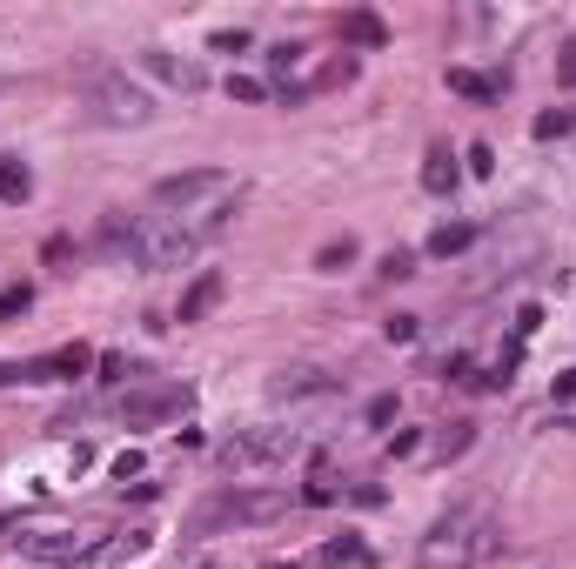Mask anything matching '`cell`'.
<instances>
[{"label":"cell","instance_id":"6da1fadb","mask_svg":"<svg viewBox=\"0 0 576 569\" xmlns=\"http://www.w3.org/2000/svg\"><path fill=\"white\" fill-rule=\"evenodd\" d=\"M235 201H242V181L235 175H222V168H188V175H168L155 188V215H168L175 228H188L195 241H208V235L228 228Z\"/></svg>","mask_w":576,"mask_h":569},{"label":"cell","instance_id":"7a4b0ae2","mask_svg":"<svg viewBox=\"0 0 576 569\" xmlns=\"http://www.w3.org/2000/svg\"><path fill=\"white\" fill-rule=\"evenodd\" d=\"M201 241L188 235V228H175L168 215H108L101 221V255H114V262H134L148 268V275H168V268H188L195 262Z\"/></svg>","mask_w":576,"mask_h":569},{"label":"cell","instance_id":"3957f363","mask_svg":"<svg viewBox=\"0 0 576 569\" xmlns=\"http://www.w3.org/2000/svg\"><path fill=\"white\" fill-rule=\"evenodd\" d=\"M496 543H503L496 516L483 503H463V509H449V516L429 523V536L416 543V569H476L496 556Z\"/></svg>","mask_w":576,"mask_h":569},{"label":"cell","instance_id":"277c9868","mask_svg":"<svg viewBox=\"0 0 576 569\" xmlns=\"http://www.w3.org/2000/svg\"><path fill=\"white\" fill-rule=\"evenodd\" d=\"M288 509H295L288 489H222L188 516V543H208L215 529H268V523H282Z\"/></svg>","mask_w":576,"mask_h":569},{"label":"cell","instance_id":"5b68a950","mask_svg":"<svg viewBox=\"0 0 576 569\" xmlns=\"http://www.w3.org/2000/svg\"><path fill=\"white\" fill-rule=\"evenodd\" d=\"M81 94H88L94 121H108V128H141V121L155 114V101L134 88L121 67H108V61H88V67H81Z\"/></svg>","mask_w":576,"mask_h":569},{"label":"cell","instance_id":"8992f818","mask_svg":"<svg viewBox=\"0 0 576 569\" xmlns=\"http://www.w3.org/2000/svg\"><path fill=\"white\" fill-rule=\"evenodd\" d=\"M309 442H302V429H242V436L222 442V469L228 476H275V469H288V462L302 456Z\"/></svg>","mask_w":576,"mask_h":569},{"label":"cell","instance_id":"52a82bcc","mask_svg":"<svg viewBox=\"0 0 576 569\" xmlns=\"http://www.w3.org/2000/svg\"><path fill=\"white\" fill-rule=\"evenodd\" d=\"M188 402H195V395L181 389V382L134 389V395H121V422H128V429H161V422H181V416H188Z\"/></svg>","mask_w":576,"mask_h":569},{"label":"cell","instance_id":"ba28073f","mask_svg":"<svg viewBox=\"0 0 576 569\" xmlns=\"http://www.w3.org/2000/svg\"><path fill=\"white\" fill-rule=\"evenodd\" d=\"M81 549H88V536H61V529H41V536H14V563L21 569H74L81 563Z\"/></svg>","mask_w":576,"mask_h":569},{"label":"cell","instance_id":"9c48e42d","mask_svg":"<svg viewBox=\"0 0 576 569\" xmlns=\"http://www.w3.org/2000/svg\"><path fill=\"white\" fill-rule=\"evenodd\" d=\"M148 529H121V536H108V543H94V549H81V563L74 569H128L134 556H148Z\"/></svg>","mask_w":576,"mask_h":569},{"label":"cell","instance_id":"30bf717a","mask_svg":"<svg viewBox=\"0 0 576 569\" xmlns=\"http://www.w3.org/2000/svg\"><path fill=\"white\" fill-rule=\"evenodd\" d=\"M141 67H148V74H161V81H168V88H181V94H195L201 81H208L195 61H181V54H168V47H148V54H141Z\"/></svg>","mask_w":576,"mask_h":569},{"label":"cell","instance_id":"8fae6325","mask_svg":"<svg viewBox=\"0 0 576 569\" xmlns=\"http://www.w3.org/2000/svg\"><path fill=\"white\" fill-rule=\"evenodd\" d=\"M329 389H335V375H322V369H282L268 382L275 402H302V395H329Z\"/></svg>","mask_w":576,"mask_h":569},{"label":"cell","instance_id":"7c38bea8","mask_svg":"<svg viewBox=\"0 0 576 569\" xmlns=\"http://www.w3.org/2000/svg\"><path fill=\"white\" fill-rule=\"evenodd\" d=\"M222 275H215V268H201L195 282H188V295H181V322H201V315H208V308L222 302Z\"/></svg>","mask_w":576,"mask_h":569},{"label":"cell","instance_id":"4fadbf2b","mask_svg":"<svg viewBox=\"0 0 576 569\" xmlns=\"http://www.w3.org/2000/svg\"><path fill=\"white\" fill-rule=\"evenodd\" d=\"M88 362H94V349H88V342H67V349L41 355V369H47V382H74V375H88Z\"/></svg>","mask_w":576,"mask_h":569},{"label":"cell","instance_id":"5bb4252c","mask_svg":"<svg viewBox=\"0 0 576 569\" xmlns=\"http://www.w3.org/2000/svg\"><path fill=\"white\" fill-rule=\"evenodd\" d=\"M469 241H476V221H443V228L429 235V248H422V255H429V262H449V255H463Z\"/></svg>","mask_w":576,"mask_h":569},{"label":"cell","instance_id":"9a60e30c","mask_svg":"<svg viewBox=\"0 0 576 569\" xmlns=\"http://www.w3.org/2000/svg\"><path fill=\"white\" fill-rule=\"evenodd\" d=\"M362 563H369V549L355 543V536H335V543L315 549V563H309V569H362Z\"/></svg>","mask_w":576,"mask_h":569},{"label":"cell","instance_id":"2e32d148","mask_svg":"<svg viewBox=\"0 0 576 569\" xmlns=\"http://www.w3.org/2000/svg\"><path fill=\"white\" fill-rule=\"evenodd\" d=\"M422 188H429V195H449V188H456V154L449 148L422 154Z\"/></svg>","mask_w":576,"mask_h":569},{"label":"cell","instance_id":"e0dca14e","mask_svg":"<svg viewBox=\"0 0 576 569\" xmlns=\"http://www.w3.org/2000/svg\"><path fill=\"white\" fill-rule=\"evenodd\" d=\"M342 41H355V47H382V41H389V27H382L369 7H355V14H342Z\"/></svg>","mask_w":576,"mask_h":569},{"label":"cell","instance_id":"ac0fdd59","mask_svg":"<svg viewBox=\"0 0 576 569\" xmlns=\"http://www.w3.org/2000/svg\"><path fill=\"white\" fill-rule=\"evenodd\" d=\"M449 88L469 94V101H496V94H503V81H496V74H476V67H449Z\"/></svg>","mask_w":576,"mask_h":569},{"label":"cell","instance_id":"d6986e66","mask_svg":"<svg viewBox=\"0 0 576 569\" xmlns=\"http://www.w3.org/2000/svg\"><path fill=\"white\" fill-rule=\"evenodd\" d=\"M34 195V175H27L14 154H0V201H27Z\"/></svg>","mask_w":576,"mask_h":569},{"label":"cell","instance_id":"ffe728a7","mask_svg":"<svg viewBox=\"0 0 576 569\" xmlns=\"http://www.w3.org/2000/svg\"><path fill=\"white\" fill-rule=\"evenodd\" d=\"M355 255H362V248H355V235H342V241H329V248L315 255V268H322V275H342V268H349Z\"/></svg>","mask_w":576,"mask_h":569},{"label":"cell","instance_id":"44dd1931","mask_svg":"<svg viewBox=\"0 0 576 569\" xmlns=\"http://www.w3.org/2000/svg\"><path fill=\"white\" fill-rule=\"evenodd\" d=\"M570 128H576V114H570V108H550V114H536V121H530L536 141H556V134H570Z\"/></svg>","mask_w":576,"mask_h":569},{"label":"cell","instance_id":"7402d4cb","mask_svg":"<svg viewBox=\"0 0 576 569\" xmlns=\"http://www.w3.org/2000/svg\"><path fill=\"white\" fill-rule=\"evenodd\" d=\"M34 308V288L14 282V288H0V322H14V315H27Z\"/></svg>","mask_w":576,"mask_h":569},{"label":"cell","instance_id":"603a6c76","mask_svg":"<svg viewBox=\"0 0 576 569\" xmlns=\"http://www.w3.org/2000/svg\"><path fill=\"white\" fill-rule=\"evenodd\" d=\"M362 422H369V429H389V422H396V395H376V402L362 409Z\"/></svg>","mask_w":576,"mask_h":569},{"label":"cell","instance_id":"cb8c5ba5","mask_svg":"<svg viewBox=\"0 0 576 569\" xmlns=\"http://www.w3.org/2000/svg\"><path fill=\"white\" fill-rule=\"evenodd\" d=\"M463 449H469V422H449L443 442H436V456H463Z\"/></svg>","mask_w":576,"mask_h":569},{"label":"cell","instance_id":"d4e9b609","mask_svg":"<svg viewBox=\"0 0 576 569\" xmlns=\"http://www.w3.org/2000/svg\"><path fill=\"white\" fill-rule=\"evenodd\" d=\"M335 496H342V489H335V476H315L309 489H302V503H315V509H329Z\"/></svg>","mask_w":576,"mask_h":569},{"label":"cell","instance_id":"484cf974","mask_svg":"<svg viewBox=\"0 0 576 569\" xmlns=\"http://www.w3.org/2000/svg\"><path fill=\"white\" fill-rule=\"evenodd\" d=\"M302 54H309V47H275V54H268V67H275V74H295V67H302Z\"/></svg>","mask_w":576,"mask_h":569},{"label":"cell","instance_id":"4316f807","mask_svg":"<svg viewBox=\"0 0 576 569\" xmlns=\"http://www.w3.org/2000/svg\"><path fill=\"white\" fill-rule=\"evenodd\" d=\"M469 175H496V148H489V141L469 148Z\"/></svg>","mask_w":576,"mask_h":569},{"label":"cell","instance_id":"83f0119b","mask_svg":"<svg viewBox=\"0 0 576 569\" xmlns=\"http://www.w3.org/2000/svg\"><path fill=\"white\" fill-rule=\"evenodd\" d=\"M382 275H389V282H402V275H416V255H409V248H396V255L382 262Z\"/></svg>","mask_w":576,"mask_h":569},{"label":"cell","instance_id":"f1b7e54d","mask_svg":"<svg viewBox=\"0 0 576 569\" xmlns=\"http://www.w3.org/2000/svg\"><path fill=\"white\" fill-rule=\"evenodd\" d=\"M382 335H389V342H416V315H389V329H382Z\"/></svg>","mask_w":576,"mask_h":569},{"label":"cell","instance_id":"f546056e","mask_svg":"<svg viewBox=\"0 0 576 569\" xmlns=\"http://www.w3.org/2000/svg\"><path fill=\"white\" fill-rule=\"evenodd\" d=\"M228 94H235V101H262V81H248V74H235V81H228Z\"/></svg>","mask_w":576,"mask_h":569},{"label":"cell","instance_id":"4dcf8cb0","mask_svg":"<svg viewBox=\"0 0 576 569\" xmlns=\"http://www.w3.org/2000/svg\"><path fill=\"white\" fill-rule=\"evenodd\" d=\"M242 47H248L242 27H235V34H215V54H242Z\"/></svg>","mask_w":576,"mask_h":569},{"label":"cell","instance_id":"1f68e13d","mask_svg":"<svg viewBox=\"0 0 576 569\" xmlns=\"http://www.w3.org/2000/svg\"><path fill=\"white\" fill-rule=\"evenodd\" d=\"M556 74H563V81L576 88V47H563V61H556Z\"/></svg>","mask_w":576,"mask_h":569},{"label":"cell","instance_id":"d6a6232c","mask_svg":"<svg viewBox=\"0 0 576 569\" xmlns=\"http://www.w3.org/2000/svg\"><path fill=\"white\" fill-rule=\"evenodd\" d=\"M556 402H576V375H556Z\"/></svg>","mask_w":576,"mask_h":569},{"label":"cell","instance_id":"836d02e7","mask_svg":"<svg viewBox=\"0 0 576 569\" xmlns=\"http://www.w3.org/2000/svg\"><path fill=\"white\" fill-rule=\"evenodd\" d=\"M262 569H309V563H262Z\"/></svg>","mask_w":576,"mask_h":569},{"label":"cell","instance_id":"e575fe53","mask_svg":"<svg viewBox=\"0 0 576 569\" xmlns=\"http://www.w3.org/2000/svg\"><path fill=\"white\" fill-rule=\"evenodd\" d=\"M195 569H222V563H195Z\"/></svg>","mask_w":576,"mask_h":569}]
</instances>
